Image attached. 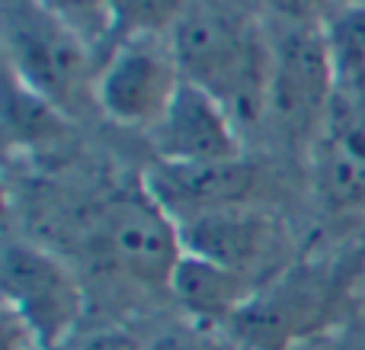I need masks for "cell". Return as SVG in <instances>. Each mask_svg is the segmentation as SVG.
<instances>
[{"mask_svg":"<svg viewBox=\"0 0 365 350\" xmlns=\"http://www.w3.org/2000/svg\"><path fill=\"white\" fill-rule=\"evenodd\" d=\"M250 4L192 0L167 39L182 77L208 90L237 126L266 119L269 96V29Z\"/></svg>","mask_w":365,"mask_h":350,"instance_id":"obj_1","label":"cell"},{"mask_svg":"<svg viewBox=\"0 0 365 350\" xmlns=\"http://www.w3.org/2000/svg\"><path fill=\"white\" fill-rule=\"evenodd\" d=\"M365 257L343 251L336 257L289 264L269 286L227 325L240 350H292L336 321L353 296Z\"/></svg>","mask_w":365,"mask_h":350,"instance_id":"obj_2","label":"cell"},{"mask_svg":"<svg viewBox=\"0 0 365 350\" xmlns=\"http://www.w3.org/2000/svg\"><path fill=\"white\" fill-rule=\"evenodd\" d=\"M4 32L10 77L19 87L61 116L83 109V103H96V51L36 0H6Z\"/></svg>","mask_w":365,"mask_h":350,"instance_id":"obj_3","label":"cell"},{"mask_svg":"<svg viewBox=\"0 0 365 350\" xmlns=\"http://www.w3.org/2000/svg\"><path fill=\"white\" fill-rule=\"evenodd\" d=\"M269 96L266 116L292 141H314L336 100V68L324 26L269 29Z\"/></svg>","mask_w":365,"mask_h":350,"instance_id":"obj_4","label":"cell"},{"mask_svg":"<svg viewBox=\"0 0 365 350\" xmlns=\"http://www.w3.org/2000/svg\"><path fill=\"white\" fill-rule=\"evenodd\" d=\"M182 251L234 270L257 289L269 286L289 267V235L272 212L253 203L231 206L180 225Z\"/></svg>","mask_w":365,"mask_h":350,"instance_id":"obj_5","label":"cell"},{"mask_svg":"<svg viewBox=\"0 0 365 350\" xmlns=\"http://www.w3.org/2000/svg\"><path fill=\"white\" fill-rule=\"evenodd\" d=\"M4 306L23 319L42 350H58L83 315V293L68 267L26 241L4 248Z\"/></svg>","mask_w":365,"mask_h":350,"instance_id":"obj_6","label":"cell"},{"mask_svg":"<svg viewBox=\"0 0 365 350\" xmlns=\"http://www.w3.org/2000/svg\"><path fill=\"white\" fill-rule=\"evenodd\" d=\"M182 71L167 39L113 49L96 74V109L119 126L151 132L182 87Z\"/></svg>","mask_w":365,"mask_h":350,"instance_id":"obj_7","label":"cell"},{"mask_svg":"<svg viewBox=\"0 0 365 350\" xmlns=\"http://www.w3.org/2000/svg\"><path fill=\"white\" fill-rule=\"evenodd\" d=\"M103 238L115 267L151 289H170L173 270L186 254L180 225L154 203L145 186L109 206Z\"/></svg>","mask_w":365,"mask_h":350,"instance_id":"obj_8","label":"cell"},{"mask_svg":"<svg viewBox=\"0 0 365 350\" xmlns=\"http://www.w3.org/2000/svg\"><path fill=\"white\" fill-rule=\"evenodd\" d=\"M208 90L182 81L164 119L151 129L158 161L167 164H225L240 158V132Z\"/></svg>","mask_w":365,"mask_h":350,"instance_id":"obj_9","label":"cell"},{"mask_svg":"<svg viewBox=\"0 0 365 350\" xmlns=\"http://www.w3.org/2000/svg\"><path fill=\"white\" fill-rule=\"evenodd\" d=\"M145 186L151 199L177 225L192 222L199 216L231 206H244L253 199L257 174L244 158L225 164H167L158 161L145 174Z\"/></svg>","mask_w":365,"mask_h":350,"instance_id":"obj_10","label":"cell"},{"mask_svg":"<svg viewBox=\"0 0 365 350\" xmlns=\"http://www.w3.org/2000/svg\"><path fill=\"white\" fill-rule=\"evenodd\" d=\"M311 184L330 212L365 206V122L340 94L311 141Z\"/></svg>","mask_w":365,"mask_h":350,"instance_id":"obj_11","label":"cell"},{"mask_svg":"<svg viewBox=\"0 0 365 350\" xmlns=\"http://www.w3.org/2000/svg\"><path fill=\"white\" fill-rule=\"evenodd\" d=\"M167 293H173V299L180 302V309L192 321L208 328H221L231 325L250 306L259 289L250 280L237 276L234 270L218 267L212 261H202L195 254H182Z\"/></svg>","mask_w":365,"mask_h":350,"instance_id":"obj_12","label":"cell"},{"mask_svg":"<svg viewBox=\"0 0 365 350\" xmlns=\"http://www.w3.org/2000/svg\"><path fill=\"white\" fill-rule=\"evenodd\" d=\"M189 4L192 0H109V36L103 58L119 45L170 39Z\"/></svg>","mask_w":365,"mask_h":350,"instance_id":"obj_13","label":"cell"},{"mask_svg":"<svg viewBox=\"0 0 365 350\" xmlns=\"http://www.w3.org/2000/svg\"><path fill=\"white\" fill-rule=\"evenodd\" d=\"M36 4L71 32H77L103 61L109 36V0H36Z\"/></svg>","mask_w":365,"mask_h":350,"instance_id":"obj_14","label":"cell"},{"mask_svg":"<svg viewBox=\"0 0 365 350\" xmlns=\"http://www.w3.org/2000/svg\"><path fill=\"white\" fill-rule=\"evenodd\" d=\"M145 350H240V347L234 344L231 334H221L218 328H208L186 319L180 325L158 331L145 344Z\"/></svg>","mask_w":365,"mask_h":350,"instance_id":"obj_15","label":"cell"},{"mask_svg":"<svg viewBox=\"0 0 365 350\" xmlns=\"http://www.w3.org/2000/svg\"><path fill=\"white\" fill-rule=\"evenodd\" d=\"M279 26H324L334 13L330 0H253Z\"/></svg>","mask_w":365,"mask_h":350,"instance_id":"obj_16","label":"cell"},{"mask_svg":"<svg viewBox=\"0 0 365 350\" xmlns=\"http://www.w3.org/2000/svg\"><path fill=\"white\" fill-rule=\"evenodd\" d=\"M77 350H145V344L135 341V334L122 331V328H103L81 341Z\"/></svg>","mask_w":365,"mask_h":350,"instance_id":"obj_17","label":"cell"},{"mask_svg":"<svg viewBox=\"0 0 365 350\" xmlns=\"http://www.w3.org/2000/svg\"><path fill=\"white\" fill-rule=\"evenodd\" d=\"M334 10H365V0H330Z\"/></svg>","mask_w":365,"mask_h":350,"instance_id":"obj_18","label":"cell"},{"mask_svg":"<svg viewBox=\"0 0 365 350\" xmlns=\"http://www.w3.org/2000/svg\"><path fill=\"white\" fill-rule=\"evenodd\" d=\"M343 350H349V347H343Z\"/></svg>","mask_w":365,"mask_h":350,"instance_id":"obj_19","label":"cell"}]
</instances>
